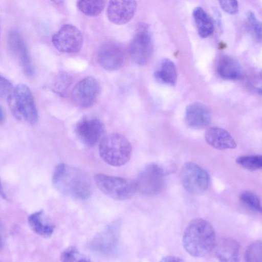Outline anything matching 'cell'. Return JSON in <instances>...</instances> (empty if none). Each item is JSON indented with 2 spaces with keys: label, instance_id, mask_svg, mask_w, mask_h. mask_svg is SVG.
Returning a JSON list of instances; mask_svg holds the SVG:
<instances>
[{
  "label": "cell",
  "instance_id": "obj_1",
  "mask_svg": "<svg viewBox=\"0 0 262 262\" xmlns=\"http://www.w3.org/2000/svg\"><path fill=\"white\" fill-rule=\"evenodd\" d=\"M52 183L60 193L78 200H86L93 192V186L88 176L80 169L65 164H60L55 167Z\"/></svg>",
  "mask_w": 262,
  "mask_h": 262
},
{
  "label": "cell",
  "instance_id": "obj_8",
  "mask_svg": "<svg viewBox=\"0 0 262 262\" xmlns=\"http://www.w3.org/2000/svg\"><path fill=\"white\" fill-rule=\"evenodd\" d=\"M152 51V41L148 26L144 23H140L130 45V57L135 63L145 65L151 58Z\"/></svg>",
  "mask_w": 262,
  "mask_h": 262
},
{
  "label": "cell",
  "instance_id": "obj_13",
  "mask_svg": "<svg viewBox=\"0 0 262 262\" xmlns=\"http://www.w3.org/2000/svg\"><path fill=\"white\" fill-rule=\"evenodd\" d=\"M137 9L136 0H110L107 8L109 20L116 25H124L133 17Z\"/></svg>",
  "mask_w": 262,
  "mask_h": 262
},
{
  "label": "cell",
  "instance_id": "obj_34",
  "mask_svg": "<svg viewBox=\"0 0 262 262\" xmlns=\"http://www.w3.org/2000/svg\"><path fill=\"white\" fill-rule=\"evenodd\" d=\"M0 196L1 197L3 198L4 199H5L6 198V195L3 191V187H2V184L1 183V181H0Z\"/></svg>",
  "mask_w": 262,
  "mask_h": 262
},
{
  "label": "cell",
  "instance_id": "obj_14",
  "mask_svg": "<svg viewBox=\"0 0 262 262\" xmlns=\"http://www.w3.org/2000/svg\"><path fill=\"white\" fill-rule=\"evenodd\" d=\"M8 48L28 76L33 74L31 59L23 39L18 32L12 31L8 37Z\"/></svg>",
  "mask_w": 262,
  "mask_h": 262
},
{
  "label": "cell",
  "instance_id": "obj_19",
  "mask_svg": "<svg viewBox=\"0 0 262 262\" xmlns=\"http://www.w3.org/2000/svg\"><path fill=\"white\" fill-rule=\"evenodd\" d=\"M219 75L225 80H237L243 76L242 67L234 58L223 56L219 60L217 64Z\"/></svg>",
  "mask_w": 262,
  "mask_h": 262
},
{
  "label": "cell",
  "instance_id": "obj_26",
  "mask_svg": "<svg viewBox=\"0 0 262 262\" xmlns=\"http://www.w3.org/2000/svg\"><path fill=\"white\" fill-rule=\"evenodd\" d=\"M240 201L249 209L261 213L260 199L255 193L250 191L242 192L239 195Z\"/></svg>",
  "mask_w": 262,
  "mask_h": 262
},
{
  "label": "cell",
  "instance_id": "obj_17",
  "mask_svg": "<svg viewBox=\"0 0 262 262\" xmlns=\"http://www.w3.org/2000/svg\"><path fill=\"white\" fill-rule=\"evenodd\" d=\"M215 254L221 261L236 262L239 260L240 245L234 239L222 238L215 245Z\"/></svg>",
  "mask_w": 262,
  "mask_h": 262
},
{
  "label": "cell",
  "instance_id": "obj_25",
  "mask_svg": "<svg viewBox=\"0 0 262 262\" xmlns=\"http://www.w3.org/2000/svg\"><path fill=\"white\" fill-rule=\"evenodd\" d=\"M237 164L251 171L261 169L262 167V157L260 155L244 156L236 159Z\"/></svg>",
  "mask_w": 262,
  "mask_h": 262
},
{
  "label": "cell",
  "instance_id": "obj_33",
  "mask_svg": "<svg viewBox=\"0 0 262 262\" xmlns=\"http://www.w3.org/2000/svg\"><path fill=\"white\" fill-rule=\"evenodd\" d=\"M5 119L4 114L2 107L0 106V124L3 123Z\"/></svg>",
  "mask_w": 262,
  "mask_h": 262
},
{
  "label": "cell",
  "instance_id": "obj_22",
  "mask_svg": "<svg viewBox=\"0 0 262 262\" xmlns=\"http://www.w3.org/2000/svg\"><path fill=\"white\" fill-rule=\"evenodd\" d=\"M154 77L161 83L170 85L175 84L177 74L174 63L169 59H163L159 68L155 72Z\"/></svg>",
  "mask_w": 262,
  "mask_h": 262
},
{
  "label": "cell",
  "instance_id": "obj_31",
  "mask_svg": "<svg viewBox=\"0 0 262 262\" xmlns=\"http://www.w3.org/2000/svg\"><path fill=\"white\" fill-rule=\"evenodd\" d=\"M13 88L10 81L0 75V99H7Z\"/></svg>",
  "mask_w": 262,
  "mask_h": 262
},
{
  "label": "cell",
  "instance_id": "obj_24",
  "mask_svg": "<svg viewBox=\"0 0 262 262\" xmlns=\"http://www.w3.org/2000/svg\"><path fill=\"white\" fill-rule=\"evenodd\" d=\"M106 0H77V6L85 15L95 17L102 12Z\"/></svg>",
  "mask_w": 262,
  "mask_h": 262
},
{
  "label": "cell",
  "instance_id": "obj_7",
  "mask_svg": "<svg viewBox=\"0 0 262 262\" xmlns=\"http://www.w3.org/2000/svg\"><path fill=\"white\" fill-rule=\"evenodd\" d=\"M181 180L184 189L192 194H199L206 191L210 182L207 171L191 162H186L182 166Z\"/></svg>",
  "mask_w": 262,
  "mask_h": 262
},
{
  "label": "cell",
  "instance_id": "obj_9",
  "mask_svg": "<svg viewBox=\"0 0 262 262\" xmlns=\"http://www.w3.org/2000/svg\"><path fill=\"white\" fill-rule=\"evenodd\" d=\"M164 177L158 163L148 164L139 173L135 181L137 190L147 195L159 193L164 188Z\"/></svg>",
  "mask_w": 262,
  "mask_h": 262
},
{
  "label": "cell",
  "instance_id": "obj_6",
  "mask_svg": "<svg viewBox=\"0 0 262 262\" xmlns=\"http://www.w3.org/2000/svg\"><path fill=\"white\" fill-rule=\"evenodd\" d=\"M121 222L117 220L97 233L90 244L91 249L97 253L112 255L119 246Z\"/></svg>",
  "mask_w": 262,
  "mask_h": 262
},
{
  "label": "cell",
  "instance_id": "obj_21",
  "mask_svg": "<svg viewBox=\"0 0 262 262\" xmlns=\"http://www.w3.org/2000/svg\"><path fill=\"white\" fill-rule=\"evenodd\" d=\"M192 15L199 35L201 38L211 35L214 31L213 24L204 10L200 7H196Z\"/></svg>",
  "mask_w": 262,
  "mask_h": 262
},
{
  "label": "cell",
  "instance_id": "obj_23",
  "mask_svg": "<svg viewBox=\"0 0 262 262\" xmlns=\"http://www.w3.org/2000/svg\"><path fill=\"white\" fill-rule=\"evenodd\" d=\"M72 82L70 75L64 71L58 72L51 84L52 91L61 97H66Z\"/></svg>",
  "mask_w": 262,
  "mask_h": 262
},
{
  "label": "cell",
  "instance_id": "obj_5",
  "mask_svg": "<svg viewBox=\"0 0 262 262\" xmlns=\"http://www.w3.org/2000/svg\"><path fill=\"white\" fill-rule=\"evenodd\" d=\"M94 181L101 191L116 200L129 199L137 191L136 181L129 179L98 173Z\"/></svg>",
  "mask_w": 262,
  "mask_h": 262
},
{
  "label": "cell",
  "instance_id": "obj_27",
  "mask_svg": "<svg viewBox=\"0 0 262 262\" xmlns=\"http://www.w3.org/2000/svg\"><path fill=\"white\" fill-rule=\"evenodd\" d=\"M262 248L260 241L253 243L246 250L245 259L247 261H261Z\"/></svg>",
  "mask_w": 262,
  "mask_h": 262
},
{
  "label": "cell",
  "instance_id": "obj_4",
  "mask_svg": "<svg viewBox=\"0 0 262 262\" xmlns=\"http://www.w3.org/2000/svg\"><path fill=\"white\" fill-rule=\"evenodd\" d=\"M7 100L10 109L16 119L31 124L37 122V111L33 95L28 86L18 84L13 88Z\"/></svg>",
  "mask_w": 262,
  "mask_h": 262
},
{
  "label": "cell",
  "instance_id": "obj_29",
  "mask_svg": "<svg viewBox=\"0 0 262 262\" xmlns=\"http://www.w3.org/2000/svg\"><path fill=\"white\" fill-rule=\"evenodd\" d=\"M82 258H83L80 257L78 250L74 247L68 248L61 255V259L63 261H84Z\"/></svg>",
  "mask_w": 262,
  "mask_h": 262
},
{
  "label": "cell",
  "instance_id": "obj_12",
  "mask_svg": "<svg viewBox=\"0 0 262 262\" xmlns=\"http://www.w3.org/2000/svg\"><path fill=\"white\" fill-rule=\"evenodd\" d=\"M104 131L103 123L98 119H83L76 125L75 132L79 140L89 146L95 145Z\"/></svg>",
  "mask_w": 262,
  "mask_h": 262
},
{
  "label": "cell",
  "instance_id": "obj_20",
  "mask_svg": "<svg viewBox=\"0 0 262 262\" xmlns=\"http://www.w3.org/2000/svg\"><path fill=\"white\" fill-rule=\"evenodd\" d=\"M28 223L33 231L44 237H50L55 228L43 211H39L31 214L28 217Z\"/></svg>",
  "mask_w": 262,
  "mask_h": 262
},
{
  "label": "cell",
  "instance_id": "obj_11",
  "mask_svg": "<svg viewBox=\"0 0 262 262\" xmlns=\"http://www.w3.org/2000/svg\"><path fill=\"white\" fill-rule=\"evenodd\" d=\"M100 92V86L97 79L92 76L86 77L74 87L72 99L79 107H89L96 102Z\"/></svg>",
  "mask_w": 262,
  "mask_h": 262
},
{
  "label": "cell",
  "instance_id": "obj_18",
  "mask_svg": "<svg viewBox=\"0 0 262 262\" xmlns=\"http://www.w3.org/2000/svg\"><path fill=\"white\" fill-rule=\"evenodd\" d=\"M205 137L206 142L217 149H233L236 146L232 137L223 128L210 127L206 130Z\"/></svg>",
  "mask_w": 262,
  "mask_h": 262
},
{
  "label": "cell",
  "instance_id": "obj_10",
  "mask_svg": "<svg viewBox=\"0 0 262 262\" xmlns=\"http://www.w3.org/2000/svg\"><path fill=\"white\" fill-rule=\"evenodd\" d=\"M54 47L60 52L67 53L78 52L83 45V36L75 26L63 25L52 38Z\"/></svg>",
  "mask_w": 262,
  "mask_h": 262
},
{
  "label": "cell",
  "instance_id": "obj_3",
  "mask_svg": "<svg viewBox=\"0 0 262 262\" xmlns=\"http://www.w3.org/2000/svg\"><path fill=\"white\" fill-rule=\"evenodd\" d=\"M99 153L102 159L113 166H121L130 159L132 145L123 135L112 133L102 138L99 145Z\"/></svg>",
  "mask_w": 262,
  "mask_h": 262
},
{
  "label": "cell",
  "instance_id": "obj_2",
  "mask_svg": "<svg viewBox=\"0 0 262 262\" xmlns=\"http://www.w3.org/2000/svg\"><path fill=\"white\" fill-rule=\"evenodd\" d=\"M215 234L212 226L206 220L196 218L187 225L183 236V245L190 255L201 257L214 249Z\"/></svg>",
  "mask_w": 262,
  "mask_h": 262
},
{
  "label": "cell",
  "instance_id": "obj_35",
  "mask_svg": "<svg viewBox=\"0 0 262 262\" xmlns=\"http://www.w3.org/2000/svg\"><path fill=\"white\" fill-rule=\"evenodd\" d=\"M50 1L57 5H60V4H62L64 0H50Z\"/></svg>",
  "mask_w": 262,
  "mask_h": 262
},
{
  "label": "cell",
  "instance_id": "obj_28",
  "mask_svg": "<svg viewBox=\"0 0 262 262\" xmlns=\"http://www.w3.org/2000/svg\"><path fill=\"white\" fill-rule=\"evenodd\" d=\"M247 19L250 29L255 39L260 41L261 38V24L255 13L249 11L247 13Z\"/></svg>",
  "mask_w": 262,
  "mask_h": 262
},
{
  "label": "cell",
  "instance_id": "obj_15",
  "mask_svg": "<svg viewBox=\"0 0 262 262\" xmlns=\"http://www.w3.org/2000/svg\"><path fill=\"white\" fill-rule=\"evenodd\" d=\"M97 59L103 68L112 71L119 69L123 66L124 56L119 45L107 42L102 45L98 50Z\"/></svg>",
  "mask_w": 262,
  "mask_h": 262
},
{
  "label": "cell",
  "instance_id": "obj_32",
  "mask_svg": "<svg viewBox=\"0 0 262 262\" xmlns=\"http://www.w3.org/2000/svg\"><path fill=\"white\" fill-rule=\"evenodd\" d=\"M161 261H183V260L180 257L174 256H167L162 258L161 260Z\"/></svg>",
  "mask_w": 262,
  "mask_h": 262
},
{
  "label": "cell",
  "instance_id": "obj_16",
  "mask_svg": "<svg viewBox=\"0 0 262 262\" xmlns=\"http://www.w3.org/2000/svg\"><path fill=\"white\" fill-rule=\"evenodd\" d=\"M185 121L191 128L202 129L210 124V113L204 104L199 102L192 103L186 108Z\"/></svg>",
  "mask_w": 262,
  "mask_h": 262
},
{
  "label": "cell",
  "instance_id": "obj_30",
  "mask_svg": "<svg viewBox=\"0 0 262 262\" xmlns=\"http://www.w3.org/2000/svg\"><path fill=\"white\" fill-rule=\"evenodd\" d=\"M221 8L229 14H235L238 10L237 0H218Z\"/></svg>",
  "mask_w": 262,
  "mask_h": 262
}]
</instances>
